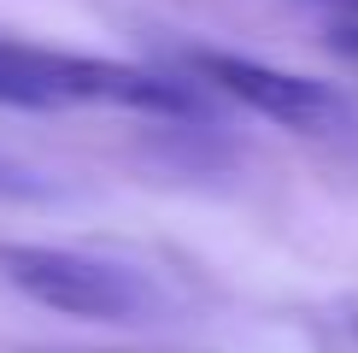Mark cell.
I'll return each instance as SVG.
<instances>
[{
    "instance_id": "1",
    "label": "cell",
    "mask_w": 358,
    "mask_h": 353,
    "mask_svg": "<svg viewBox=\"0 0 358 353\" xmlns=\"http://www.w3.org/2000/svg\"><path fill=\"white\" fill-rule=\"evenodd\" d=\"M0 106L24 112H71V106H117V112H200V88L171 83L159 71L124 59L36 48V41H0Z\"/></svg>"
},
{
    "instance_id": "2",
    "label": "cell",
    "mask_w": 358,
    "mask_h": 353,
    "mask_svg": "<svg viewBox=\"0 0 358 353\" xmlns=\"http://www.w3.org/2000/svg\"><path fill=\"white\" fill-rule=\"evenodd\" d=\"M0 277H6L24 300L48 306V312L94 318V324H136V318H153L159 306H165L147 271H129V265L83 254V247L6 242L0 247Z\"/></svg>"
},
{
    "instance_id": "3",
    "label": "cell",
    "mask_w": 358,
    "mask_h": 353,
    "mask_svg": "<svg viewBox=\"0 0 358 353\" xmlns=\"http://www.w3.org/2000/svg\"><path fill=\"white\" fill-rule=\"evenodd\" d=\"M188 65H194L200 88H217L235 106H247L252 118L282 124L294 136H341V130H352V100L323 77L282 71V65H264V59H247V53H223V48H194Z\"/></svg>"
},
{
    "instance_id": "4",
    "label": "cell",
    "mask_w": 358,
    "mask_h": 353,
    "mask_svg": "<svg viewBox=\"0 0 358 353\" xmlns=\"http://www.w3.org/2000/svg\"><path fill=\"white\" fill-rule=\"evenodd\" d=\"M36 195H48V183L12 159H0V200H36Z\"/></svg>"
},
{
    "instance_id": "5",
    "label": "cell",
    "mask_w": 358,
    "mask_h": 353,
    "mask_svg": "<svg viewBox=\"0 0 358 353\" xmlns=\"http://www.w3.org/2000/svg\"><path fill=\"white\" fill-rule=\"evenodd\" d=\"M323 6H329L341 24H352V29H358V0H323Z\"/></svg>"
}]
</instances>
